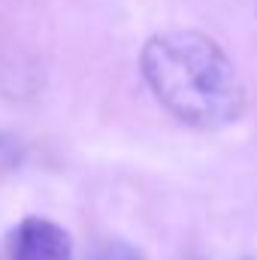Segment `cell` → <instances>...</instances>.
<instances>
[{
	"label": "cell",
	"instance_id": "1",
	"mask_svg": "<svg viewBox=\"0 0 257 260\" xmlns=\"http://www.w3.org/2000/svg\"><path fill=\"white\" fill-rule=\"evenodd\" d=\"M142 76L154 97L185 124L218 130L245 106V88L221 46L197 30H164L142 49Z\"/></svg>",
	"mask_w": 257,
	"mask_h": 260
},
{
	"label": "cell",
	"instance_id": "2",
	"mask_svg": "<svg viewBox=\"0 0 257 260\" xmlns=\"http://www.w3.org/2000/svg\"><path fill=\"white\" fill-rule=\"evenodd\" d=\"M9 260H73V239L49 218H24L9 236Z\"/></svg>",
	"mask_w": 257,
	"mask_h": 260
},
{
	"label": "cell",
	"instance_id": "3",
	"mask_svg": "<svg viewBox=\"0 0 257 260\" xmlns=\"http://www.w3.org/2000/svg\"><path fill=\"white\" fill-rule=\"evenodd\" d=\"M94 260H142V254H139L136 248L124 245V242H109V245H103V248L97 251Z\"/></svg>",
	"mask_w": 257,
	"mask_h": 260
},
{
	"label": "cell",
	"instance_id": "4",
	"mask_svg": "<svg viewBox=\"0 0 257 260\" xmlns=\"http://www.w3.org/2000/svg\"><path fill=\"white\" fill-rule=\"evenodd\" d=\"M0 157H9V145L6 142H0Z\"/></svg>",
	"mask_w": 257,
	"mask_h": 260
}]
</instances>
